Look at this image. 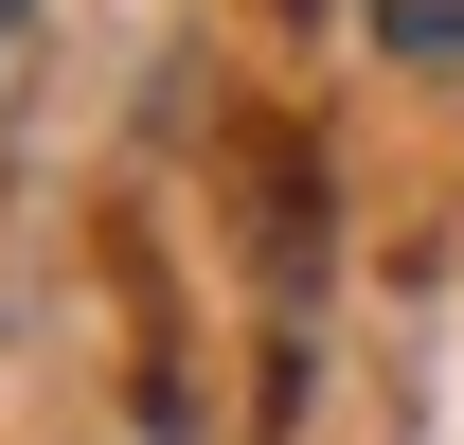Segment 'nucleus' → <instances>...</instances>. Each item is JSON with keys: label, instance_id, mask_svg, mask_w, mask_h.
Listing matches in <instances>:
<instances>
[{"label": "nucleus", "instance_id": "nucleus-1", "mask_svg": "<svg viewBox=\"0 0 464 445\" xmlns=\"http://www.w3.org/2000/svg\"><path fill=\"white\" fill-rule=\"evenodd\" d=\"M375 54L393 71H464V0H375Z\"/></svg>", "mask_w": 464, "mask_h": 445}, {"label": "nucleus", "instance_id": "nucleus-2", "mask_svg": "<svg viewBox=\"0 0 464 445\" xmlns=\"http://www.w3.org/2000/svg\"><path fill=\"white\" fill-rule=\"evenodd\" d=\"M18 18H36V0H0V36H18Z\"/></svg>", "mask_w": 464, "mask_h": 445}]
</instances>
